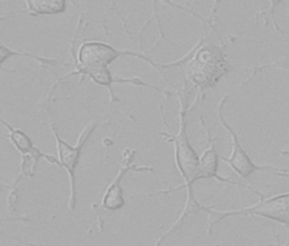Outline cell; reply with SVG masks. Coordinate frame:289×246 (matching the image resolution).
I'll use <instances>...</instances> for the list:
<instances>
[{
  "mask_svg": "<svg viewBox=\"0 0 289 246\" xmlns=\"http://www.w3.org/2000/svg\"><path fill=\"white\" fill-rule=\"evenodd\" d=\"M248 190L253 191L259 196V199L257 203L241 209L226 211L217 210L213 207H205L204 212L208 213L209 215L216 216V219L213 221L214 224L232 216L255 215L283 224L289 230V192H283L266 197L250 185H248Z\"/></svg>",
  "mask_w": 289,
  "mask_h": 246,
  "instance_id": "3957f363",
  "label": "cell"
},
{
  "mask_svg": "<svg viewBox=\"0 0 289 246\" xmlns=\"http://www.w3.org/2000/svg\"><path fill=\"white\" fill-rule=\"evenodd\" d=\"M1 124L8 130L9 138H10L11 142L13 143L15 149L20 153L21 156H25V155L37 156L41 159H45L47 163H49L51 165H55V166L60 167V163L58 161V158H56L52 155L45 153L41 149H39L34 144L30 137L24 131L14 128L9 123L4 122L3 119H1Z\"/></svg>",
  "mask_w": 289,
  "mask_h": 246,
  "instance_id": "30bf717a",
  "label": "cell"
},
{
  "mask_svg": "<svg viewBox=\"0 0 289 246\" xmlns=\"http://www.w3.org/2000/svg\"><path fill=\"white\" fill-rule=\"evenodd\" d=\"M177 94H178V99H179V104H180V111H179L180 123H179L178 133L172 134L170 132L168 133L161 132L160 134L164 137L166 141L171 142L173 144L175 164L183 179V184H178L173 187L170 186L168 188L159 189L151 194H149V196H151L153 194H157V193L158 194L170 193L178 189L185 188L186 197H185V203H184V207L182 213L168 230L157 239L154 246H162V244L164 243V241L167 240L168 237L183 226V223L185 222V220L188 218L189 215L195 214L199 211H204L206 207L198 202L193 193V184L196 183L195 178L197 175L200 157L198 156L196 151L192 147L189 141L188 134H187V122H186V114L188 112L187 99L184 97L185 96L184 94H181L179 92H177Z\"/></svg>",
  "mask_w": 289,
  "mask_h": 246,
  "instance_id": "6da1fadb",
  "label": "cell"
},
{
  "mask_svg": "<svg viewBox=\"0 0 289 246\" xmlns=\"http://www.w3.org/2000/svg\"><path fill=\"white\" fill-rule=\"evenodd\" d=\"M229 98V94H225L221 101L218 104L217 107V119L220 124L223 126V128L228 132L231 140V153L229 157L220 156V159L228 164L230 168L232 169L241 179H248L252 174L255 172H267L272 173L276 175H280L283 177H289V170L282 168H277L273 166H262L257 165L247 153V151L244 149L241 145L237 135L235 134L234 130L231 128V126L227 123L223 116V108Z\"/></svg>",
  "mask_w": 289,
  "mask_h": 246,
  "instance_id": "8992f818",
  "label": "cell"
},
{
  "mask_svg": "<svg viewBox=\"0 0 289 246\" xmlns=\"http://www.w3.org/2000/svg\"><path fill=\"white\" fill-rule=\"evenodd\" d=\"M269 67H277V68H282V69H286V70H289V64L285 63V62H273V63H269V64H263L260 67L256 68L255 73H257V71H260L263 70L265 68H269Z\"/></svg>",
  "mask_w": 289,
  "mask_h": 246,
  "instance_id": "5bb4252c",
  "label": "cell"
},
{
  "mask_svg": "<svg viewBox=\"0 0 289 246\" xmlns=\"http://www.w3.org/2000/svg\"><path fill=\"white\" fill-rule=\"evenodd\" d=\"M159 1H163V2H165V3H167L168 4L169 6H171V7H174V8H177V9H180V10H183L184 12H188V13H190L191 15H195V16H197L199 18H202V16L200 15H198L196 13H194V12H192L191 10H189V9H187V8H184L183 6H180V5H177V4H175V3H173L172 1H170V0H153V5H154V13H156V4H157V2H159Z\"/></svg>",
  "mask_w": 289,
  "mask_h": 246,
  "instance_id": "4fadbf2b",
  "label": "cell"
},
{
  "mask_svg": "<svg viewBox=\"0 0 289 246\" xmlns=\"http://www.w3.org/2000/svg\"><path fill=\"white\" fill-rule=\"evenodd\" d=\"M121 56H130L138 58L142 61L149 63L154 66L156 69L160 71H164L168 67L184 64V62L187 61V57L184 56L183 59L175 62L169 63H161L153 61L152 59L147 56L133 52L130 50H119L115 48L111 45L102 42H84L79 47L78 55H77V68H89V67H109V65L118 59Z\"/></svg>",
  "mask_w": 289,
  "mask_h": 246,
  "instance_id": "277c9868",
  "label": "cell"
},
{
  "mask_svg": "<svg viewBox=\"0 0 289 246\" xmlns=\"http://www.w3.org/2000/svg\"><path fill=\"white\" fill-rule=\"evenodd\" d=\"M136 151L132 148H125L123 150L120 160V165L117 173L114 177L113 181L107 186L106 190L102 196L101 207L109 211L116 212L119 211L125 206L126 201L123 196L122 181L124 177L130 172H151L153 168L146 166H139L135 163Z\"/></svg>",
  "mask_w": 289,
  "mask_h": 246,
  "instance_id": "52a82bcc",
  "label": "cell"
},
{
  "mask_svg": "<svg viewBox=\"0 0 289 246\" xmlns=\"http://www.w3.org/2000/svg\"><path fill=\"white\" fill-rule=\"evenodd\" d=\"M183 65L186 79L201 91L214 88L232 69L224 48L203 44L202 40L191 49Z\"/></svg>",
  "mask_w": 289,
  "mask_h": 246,
  "instance_id": "7a4b0ae2",
  "label": "cell"
},
{
  "mask_svg": "<svg viewBox=\"0 0 289 246\" xmlns=\"http://www.w3.org/2000/svg\"><path fill=\"white\" fill-rule=\"evenodd\" d=\"M27 13L31 15H55L63 14L66 9V0H24Z\"/></svg>",
  "mask_w": 289,
  "mask_h": 246,
  "instance_id": "8fae6325",
  "label": "cell"
},
{
  "mask_svg": "<svg viewBox=\"0 0 289 246\" xmlns=\"http://www.w3.org/2000/svg\"><path fill=\"white\" fill-rule=\"evenodd\" d=\"M283 0H270V13L272 14V16L275 19L274 13L277 6L282 2Z\"/></svg>",
  "mask_w": 289,
  "mask_h": 246,
  "instance_id": "9a60e30c",
  "label": "cell"
},
{
  "mask_svg": "<svg viewBox=\"0 0 289 246\" xmlns=\"http://www.w3.org/2000/svg\"><path fill=\"white\" fill-rule=\"evenodd\" d=\"M15 56H20V57H26V58H30L32 60L40 62L43 65H51V66H55L57 64H63L62 62L56 61L54 59H49V58H45V57H41L35 54H31V53H25V52H18L15 51L13 49L8 48L7 46L1 45L0 46V63L3 64L5 62L7 61L10 58H13Z\"/></svg>",
  "mask_w": 289,
  "mask_h": 246,
  "instance_id": "7c38bea8",
  "label": "cell"
},
{
  "mask_svg": "<svg viewBox=\"0 0 289 246\" xmlns=\"http://www.w3.org/2000/svg\"><path fill=\"white\" fill-rule=\"evenodd\" d=\"M72 75H81V76H88L92 79V81L101 86L105 87L110 93V100L112 102H119V99L116 96L115 92L113 91V85L114 84H131L134 86L138 87H146V88H152L154 90H157L158 88L147 84L142 79L135 77V78H117L113 76L111 70L109 67H89V68H76L75 71H71L65 76L61 77L60 79L63 80L67 77Z\"/></svg>",
  "mask_w": 289,
  "mask_h": 246,
  "instance_id": "9c48e42d",
  "label": "cell"
},
{
  "mask_svg": "<svg viewBox=\"0 0 289 246\" xmlns=\"http://www.w3.org/2000/svg\"><path fill=\"white\" fill-rule=\"evenodd\" d=\"M289 241H288V242H287V244H286V245H285V246H281V245H280V244H279V243H278V244H277V246H289Z\"/></svg>",
  "mask_w": 289,
  "mask_h": 246,
  "instance_id": "2e32d148",
  "label": "cell"
},
{
  "mask_svg": "<svg viewBox=\"0 0 289 246\" xmlns=\"http://www.w3.org/2000/svg\"><path fill=\"white\" fill-rule=\"evenodd\" d=\"M104 125V123H89L86 125L81 133L79 134L77 138L76 143L74 145L66 142L61 138L58 131L56 130L55 126L52 123H48V126L50 130L52 131V134L56 141V148L58 153V161L60 163V168L64 169L68 175L69 179V198H68V209L74 210L77 204L76 192V177H75V171L77 167L80 162V157L82 150L87 143V141L90 139L94 130Z\"/></svg>",
  "mask_w": 289,
  "mask_h": 246,
  "instance_id": "5b68a950",
  "label": "cell"
},
{
  "mask_svg": "<svg viewBox=\"0 0 289 246\" xmlns=\"http://www.w3.org/2000/svg\"><path fill=\"white\" fill-rule=\"evenodd\" d=\"M200 123L202 127L204 128L207 136L208 146L204 150L203 154L200 156L199 160V166H198L197 175L195 178V181L198 182L200 180H206V179H215L217 182L226 183V184H233L238 187L248 188V185L240 184L238 182H234L227 177H224L219 174L218 168H219V159L220 156L216 150L215 144H214V138L212 137L211 130L207 126V124L204 122L203 118H200Z\"/></svg>",
  "mask_w": 289,
  "mask_h": 246,
  "instance_id": "ba28073f",
  "label": "cell"
}]
</instances>
